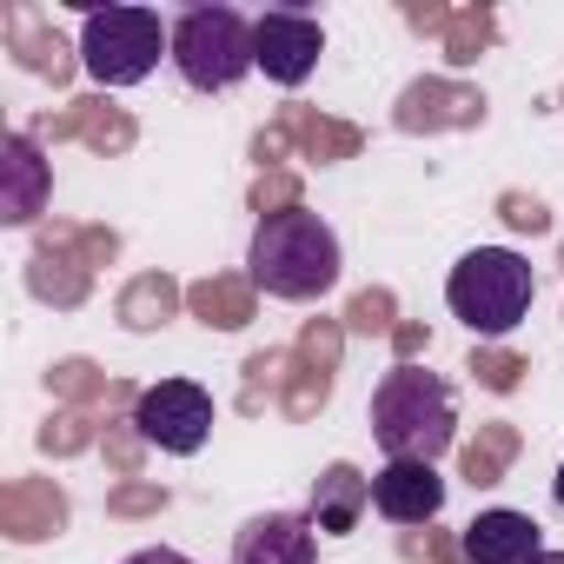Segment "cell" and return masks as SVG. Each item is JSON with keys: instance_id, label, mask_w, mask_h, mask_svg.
I'll return each instance as SVG.
<instances>
[{"instance_id": "cell-7", "label": "cell", "mask_w": 564, "mask_h": 564, "mask_svg": "<svg viewBox=\"0 0 564 564\" xmlns=\"http://www.w3.org/2000/svg\"><path fill=\"white\" fill-rule=\"evenodd\" d=\"M252 34H259V74L272 87H306L313 67H319V54H326L319 14H300V8H265L252 21Z\"/></svg>"}, {"instance_id": "cell-6", "label": "cell", "mask_w": 564, "mask_h": 564, "mask_svg": "<svg viewBox=\"0 0 564 564\" xmlns=\"http://www.w3.org/2000/svg\"><path fill=\"white\" fill-rule=\"evenodd\" d=\"M213 392L206 386H193V379H160V386H147L140 399H133V425H140V438L147 445H160V452H173V458H193L206 438H213Z\"/></svg>"}, {"instance_id": "cell-8", "label": "cell", "mask_w": 564, "mask_h": 564, "mask_svg": "<svg viewBox=\"0 0 564 564\" xmlns=\"http://www.w3.org/2000/svg\"><path fill=\"white\" fill-rule=\"evenodd\" d=\"M372 511L392 518V524H432L445 511V478L432 465H412V458H386L372 471Z\"/></svg>"}, {"instance_id": "cell-2", "label": "cell", "mask_w": 564, "mask_h": 564, "mask_svg": "<svg viewBox=\"0 0 564 564\" xmlns=\"http://www.w3.org/2000/svg\"><path fill=\"white\" fill-rule=\"evenodd\" d=\"M372 438L386 458H412V465H438L458 438V399L438 372L425 366H392L379 386H372Z\"/></svg>"}, {"instance_id": "cell-10", "label": "cell", "mask_w": 564, "mask_h": 564, "mask_svg": "<svg viewBox=\"0 0 564 564\" xmlns=\"http://www.w3.org/2000/svg\"><path fill=\"white\" fill-rule=\"evenodd\" d=\"M313 557H319V531L306 511H265L232 538V564H313Z\"/></svg>"}, {"instance_id": "cell-14", "label": "cell", "mask_w": 564, "mask_h": 564, "mask_svg": "<svg viewBox=\"0 0 564 564\" xmlns=\"http://www.w3.org/2000/svg\"><path fill=\"white\" fill-rule=\"evenodd\" d=\"M531 564H564V551H538V557H531Z\"/></svg>"}, {"instance_id": "cell-12", "label": "cell", "mask_w": 564, "mask_h": 564, "mask_svg": "<svg viewBox=\"0 0 564 564\" xmlns=\"http://www.w3.org/2000/svg\"><path fill=\"white\" fill-rule=\"evenodd\" d=\"M120 564H193V557L173 551V544H147V551H133V557H120Z\"/></svg>"}, {"instance_id": "cell-9", "label": "cell", "mask_w": 564, "mask_h": 564, "mask_svg": "<svg viewBox=\"0 0 564 564\" xmlns=\"http://www.w3.org/2000/svg\"><path fill=\"white\" fill-rule=\"evenodd\" d=\"M458 551H465V564H531V557L544 551V524H538L531 511L491 505V511H478V518L465 524Z\"/></svg>"}, {"instance_id": "cell-4", "label": "cell", "mask_w": 564, "mask_h": 564, "mask_svg": "<svg viewBox=\"0 0 564 564\" xmlns=\"http://www.w3.org/2000/svg\"><path fill=\"white\" fill-rule=\"evenodd\" d=\"M173 67L193 94H232L259 67V34L239 8H186L173 21Z\"/></svg>"}, {"instance_id": "cell-13", "label": "cell", "mask_w": 564, "mask_h": 564, "mask_svg": "<svg viewBox=\"0 0 564 564\" xmlns=\"http://www.w3.org/2000/svg\"><path fill=\"white\" fill-rule=\"evenodd\" d=\"M551 498H557V505H564V465H557V478H551Z\"/></svg>"}, {"instance_id": "cell-3", "label": "cell", "mask_w": 564, "mask_h": 564, "mask_svg": "<svg viewBox=\"0 0 564 564\" xmlns=\"http://www.w3.org/2000/svg\"><path fill=\"white\" fill-rule=\"evenodd\" d=\"M531 300H538V272L524 252L511 246H471L452 279H445V306L452 319H465L478 339H505L531 319Z\"/></svg>"}, {"instance_id": "cell-1", "label": "cell", "mask_w": 564, "mask_h": 564, "mask_svg": "<svg viewBox=\"0 0 564 564\" xmlns=\"http://www.w3.org/2000/svg\"><path fill=\"white\" fill-rule=\"evenodd\" d=\"M339 232L306 213V206H286V213H265L252 226V246H246V272L265 300H286V306H306V300H326L339 286Z\"/></svg>"}, {"instance_id": "cell-11", "label": "cell", "mask_w": 564, "mask_h": 564, "mask_svg": "<svg viewBox=\"0 0 564 564\" xmlns=\"http://www.w3.org/2000/svg\"><path fill=\"white\" fill-rule=\"evenodd\" d=\"M366 505H372V478H359V471L339 458V465H326V471L313 478V505H306V518H313V531L346 538V531H359Z\"/></svg>"}, {"instance_id": "cell-5", "label": "cell", "mask_w": 564, "mask_h": 564, "mask_svg": "<svg viewBox=\"0 0 564 564\" xmlns=\"http://www.w3.org/2000/svg\"><path fill=\"white\" fill-rule=\"evenodd\" d=\"M160 54L173 61V28L153 8H94L80 21V67L100 87H140Z\"/></svg>"}]
</instances>
